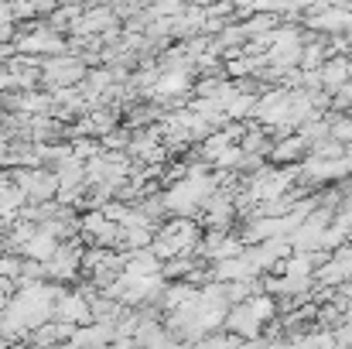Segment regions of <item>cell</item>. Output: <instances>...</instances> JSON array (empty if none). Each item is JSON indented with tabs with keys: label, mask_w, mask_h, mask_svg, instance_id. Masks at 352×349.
Here are the masks:
<instances>
[{
	"label": "cell",
	"mask_w": 352,
	"mask_h": 349,
	"mask_svg": "<svg viewBox=\"0 0 352 349\" xmlns=\"http://www.w3.org/2000/svg\"><path fill=\"white\" fill-rule=\"evenodd\" d=\"M14 185H17L28 199H34V206H45V202H52V195L58 192V175L34 165V168H21V171L14 175Z\"/></svg>",
	"instance_id": "cell-1"
},
{
	"label": "cell",
	"mask_w": 352,
	"mask_h": 349,
	"mask_svg": "<svg viewBox=\"0 0 352 349\" xmlns=\"http://www.w3.org/2000/svg\"><path fill=\"white\" fill-rule=\"evenodd\" d=\"M291 253H294V246H291L287 236H277V240H267V243H256V246H246V250H243V257L256 267V274L280 271Z\"/></svg>",
	"instance_id": "cell-2"
},
{
	"label": "cell",
	"mask_w": 352,
	"mask_h": 349,
	"mask_svg": "<svg viewBox=\"0 0 352 349\" xmlns=\"http://www.w3.org/2000/svg\"><path fill=\"white\" fill-rule=\"evenodd\" d=\"M243 250H246V243H243L239 236H233V233H226V230H209L202 236V243H199L195 253H202V257L209 260V267H212V264L243 257Z\"/></svg>",
	"instance_id": "cell-3"
},
{
	"label": "cell",
	"mask_w": 352,
	"mask_h": 349,
	"mask_svg": "<svg viewBox=\"0 0 352 349\" xmlns=\"http://www.w3.org/2000/svg\"><path fill=\"white\" fill-rule=\"evenodd\" d=\"M287 114H291V89H270V93L260 96L253 120H256L260 127H267V130L277 134V130L287 123Z\"/></svg>",
	"instance_id": "cell-4"
},
{
	"label": "cell",
	"mask_w": 352,
	"mask_h": 349,
	"mask_svg": "<svg viewBox=\"0 0 352 349\" xmlns=\"http://www.w3.org/2000/svg\"><path fill=\"white\" fill-rule=\"evenodd\" d=\"M55 315H58V322H62V326L82 329V326H89V322H93V302H89L82 291H69V295H62V298H58Z\"/></svg>",
	"instance_id": "cell-5"
},
{
	"label": "cell",
	"mask_w": 352,
	"mask_h": 349,
	"mask_svg": "<svg viewBox=\"0 0 352 349\" xmlns=\"http://www.w3.org/2000/svg\"><path fill=\"white\" fill-rule=\"evenodd\" d=\"M305 182H342L352 175V161L339 158V161H322V158H305L301 165Z\"/></svg>",
	"instance_id": "cell-6"
},
{
	"label": "cell",
	"mask_w": 352,
	"mask_h": 349,
	"mask_svg": "<svg viewBox=\"0 0 352 349\" xmlns=\"http://www.w3.org/2000/svg\"><path fill=\"white\" fill-rule=\"evenodd\" d=\"M79 264H86L79 243H62V246L55 250V257L45 264V274H48V277H58V281H69V277H76Z\"/></svg>",
	"instance_id": "cell-7"
},
{
	"label": "cell",
	"mask_w": 352,
	"mask_h": 349,
	"mask_svg": "<svg viewBox=\"0 0 352 349\" xmlns=\"http://www.w3.org/2000/svg\"><path fill=\"white\" fill-rule=\"evenodd\" d=\"M318 72H322V89H325L329 96H336L342 86L352 83V59L349 55H329Z\"/></svg>",
	"instance_id": "cell-8"
},
{
	"label": "cell",
	"mask_w": 352,
	"mask_h": 349,
	"mask_svg": "<svg viewBox=\"0 0 352 349\" xmlns=\"http://www.w3.org/2000/svg\"><path fill=\"white\" fill-rule=\"evenodd\" d=\"M230 336L236 339H243V343H253L256 336H260V329H263V322L250 312V305H233L230 308V315H226V326H223Z\"/></svg>",
	"instance_id": "cell-9"
},
{
	"label": "cell",
	"mask_w": 352,
	"mask_h": 349,
	"mask_svg": "<svg viewBox=\"0 0 352 349\" xmlns=\"http://www.w3.org/2000/svg\"><path fill=\"white\" fill-rule=\"evenodd\" d=\"M41 76H45V83H82L86 69H82V62L72 59V55H55V59L45 62Z\"/></svg>",
	"instance_id": "cell-10"
},
{
	"label": "cell",
	"mask_w": 352,
	"mask_h": 349,
	"mask_svg": "<svg viewBox=\"0 0 352 349\" xmlns=\"http://www.w3.org/2000/svg\"><path fill=\"white\" fill-rule=\"evenodd\" d=\"M161 257L154 250H133L126 260H123V274L130 281H144V277H161Z\"/></svg>",
	"instance_id": "cell-11"
},
{
	"label": "cell",
	"mask_w": 352,
	"mask_h": 349,
	"mask_svg": "<svg viewBox=\"0 0 352 349\" xmlns=\"http://www.w3.org/2000/svg\"><path fill=\"white\" fill-rule=\"evenodd\" d=\"M305 158H308V140L301 134L277 137L270 147V161H277V165H305Z\"/></svg>",
	"instance_id": "cell-12"
},
{
	"label": "cell",
	"mask_w": 352,
	"mask_h": 349,
	"mask_svg": "<svg viewBox=\"0 0 352 349\" xmlns=\"http://www.w3.org/2000/svg\"><path fill=\"white\" fill-rule=\"evenodd\" d=\"M206 223L212 226V230H226L230 226V220L236 216V199L233 192H216L209 202H206Z\"/></svg>",
	"instance_id": "cell-13"
},
{
	"label": "cell",
	"mask_w": 352,
	"mask_h": 349,
	"mask_svg": "<svg viewBox=\"0 0 352 349\" xmlns=\"http://www.w3.org/2000/svg\"><path fill=\"white\" fill-rule=\"evenodd\" d=\"M82 230L89 233V236H96L103 246H110V243L123 240V230H120L117 223H110V220L103 216V209H93V213H86V216H82Z\"/></svg>",
	"instance_id": "cell-14"
},
{
	"label": "cell",
	"mask_w": 352,
	"mask_h": 349,
	"mask_svg": "<svg viewBox=\"0 0 352 349\" xmlns=\"http://www.w3.org/2000/svg\"><path fill=\"white\" fill-rule=\"evenodd\" d=\"M192 89V83H188V69H161V79H157V86H154V96H182V93H188Z\"/></svg>",
	"instance_id": "cell-15"
},
{
	"label": "cell",
	"mask_w": 352,
	"mask_h": 349,
	"mask_svg": "<svg viewBox=\"0 0 352 349\" xmlns=\"http://www.w3.org/2000/svg\"><path fill=\"white\" fill-rule=\"evenodd\" d=\"M195 295H199V288H195L192 281H175V284H168V288H164V295H161V302H157V305H161L164 312H171V315H175V312H178V308H185Z\"/></svg>",
	"instance_id": "cell-16"
},
{
	"label": "cell",
	"mask_w": 352,
	"mask_h": 349,
	"mask_svg": "<svg viewBox=\"0 0 352 349\" xmlns=\"http://www.w3.org/2000/svg\"><path fill=\"white\" fill-rule=\"evenodd\" d=\"M62 243L55 240V236H48L45 230H38L24 246H21V253L28 257V260H38V264H48L52 257H55V250H58Z\"/></svg>",
	"instance_id": "cell-17"
},
{
	"label": "cell",
	"mask_w": 352,
	"mask_h": 349,
	"mask_svg": "<svg viewBox=\"0 0 352 349\" xmlns=\"http://www.w3.org/2000/svg\"><path fill=\"white\" fill-rule=\"evenodd\" d=\"M24 52H52V59H55V52H62L65 48V41L62 38H55V34H48L45 28L41 31H34V34H28V38H21L17 41Z\"/></svg>",
	"instance_id": "cell-18"
},
{
	"label": "cell",
	"mask_w": 352,
	"mask_h": 349,
	"mask_svg": "<svg viewBox=\"0 0 352 349\" xmlns=\"http://www.w3.org/2000/svg\"><path fill=\"white\" fill-rule=\"evenodd\" d=\"M256 103H260V96H253V93H243V89H239V96H236L233 103H230V110H226L230 123H246L250 116H256Z\"/></svg>",
	"instance_id": "cell-19"
},
{
	"label": "cell",
	"mask_w": 352,
	"mask_h": 349,
	"mask_svg": "<svg viewBox=\"0 0 352 349\" xmlns=\"http://www.w3.org/2000/svg\"><path fill=\"white\" fill-rule=\"evenodd\" d=\"M24 202H28V195H24L17 185H0V220L10 223V216H14Z\"/></svg>",
	"instance_id": "cell-20"
},
{
	"label": "cell",
	"mask_w": 352,
	"mask_h": 349,
	"mask_svg": "<svg viewBox=\"0 0 352 349\" xmlns=\"http://www.w3.org/2000/svg\"><path fill=\"white\" fill-rule=\"evenodd\" d=\"M188 274H195V257H175V260H168V264L161 267V277H164L168 284L185 281Z\"/></svg>",
	"instance_id": "cell-21"
},
{
	"label": "cell",
	"mask_w": 352,
	"mask_h": 349,
	"mask_svg": "<svg viewBox=\"0 0 352 349\" xmlns=\"http://www.w3.org/2000/svg\"><path fill=\"white\" fill-rule=\"evenodd\" d=\"M325 65V41H311L301 52V72H318Z\"/></svg>",
	"instance_id": "cell-22"
},
{
	"label": "cell",
	"mask_w": 352,
	"mask_h": 349,
	"mask_svg": "<svg viewBox=\"0 0 352 349\" xmlns=\"http://www.w3.org/2000/svg\"><path fill=\"white\" fill-rule=\"evenodd\" d=\"M329 130H332V140H339L342 147L352 144V116L349 114H332L329 116Z\"/></svg>",
	"instance_id": "cell-23"
},
{
	"label": "cell",
	"mask_w": 352,
	"mask_h": 349,
	"mask_svg": "<svg viewBox=\"0 0 352 349\" xmlns=\"http://www.w3.org/2000/svg\"><path fill=\"white\" fill-rule=\"evenodd\" d=\"M298 134L308 140V147H311V144H318V140H329V137H332V130H329V116H318V120L305 123Z\"/></svg>",
	"instance_id": "cell-24"
},
{
	"label": "cell",
	"mask_w": 352,
	"mask_h": 349,
	"mask_svg": "<svg viewBox=\"0 0 352 349\" xmlns=\"http://www.w3.org/2000/svg\"><path fill=\"white\" fill-rule=\"evenodd\" d=\"M100 28H113L110 24V10H93V14H86L79 24H76V31H100Z\"/></svg>",
	"instance_id": "cell-25"
},
{
	"label": "cell",
	"mask_w": 352,
	"mask_h": 349,
	"mask_svg": "<svg viewBox=\"0 0 352 349\" xmlns=\"http://www.w3.org/2000/svg\"><path fill=\"white\" fill-rule=\"evenodd\" d=\"M24 274V257H0V281H14Z\"/></svg>",
	"instance_id": "cell-26"
},
{
	"label": "cell",
	"mask_w": 352,
	"mask_h": 349,
	"mask_svg": "<svg viewBox=\"0 0 352 349\" xmlns=\"http://www.w3.org/2000/svg\"><path fill=\"white\" fill-rule=\"evenodd\" d=\"M332 332H336V349H352V322H342Z\"/></svg>",
	"instance_id": "cell-27"
},
{
	"label": "cell",
	"mask_w": 352,
	"mask_h": 349,
	"mask_svg": "<svg viewBox=\"0 0 352 349\" xmlns=\"http://www.w3.org/2000/svg\"><path fill=\"white\" fill-rule=\"evenodd\" d=\"M339 298H346V302H352V277L346 281V284H342V288H339Z\"/></svg>",
	"instance_id": "cell-28"
},
{
	"label": "cell",
	"mask_w": 352,
	"mask_h": 349,
	"mask_svg": "<svg viewBox=\"0 0 352 349\" xmlns=\"http://www.w3.org/2000/svg\"><path fill=\"white\" fill-rule=\"evenodd\" d=\"M14 349H34V346H21V343H17V346H14Z\"/></svg>",
	"instance_id": "cell-29"
}]
</instances>
